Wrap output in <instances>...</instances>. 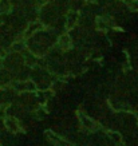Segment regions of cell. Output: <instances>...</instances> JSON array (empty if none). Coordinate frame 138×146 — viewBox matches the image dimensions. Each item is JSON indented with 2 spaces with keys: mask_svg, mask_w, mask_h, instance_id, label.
Segmentation results:
<instances>
[{
  "mask_svg": "<svg viewBox=\"0 0 138 146\" xmlns=\"http://www.w3.org/2000/svg\"><path fill=\"white\" fill-rule=\"evenodd\" d=\"M89 1H94V0H89Z\"/></svg>",
  "mask_w": 138,
  "mask_h": 146,
  "instance_id": "cell-1",
  "label": "cell"
}]
</instances>
